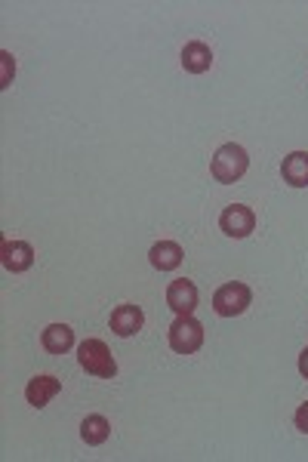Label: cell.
Returning a JSON list of instances; mask_svg holds the SVG:
<instances>
[{
  "label": "cell",
  "mask_w": 308,
  "mask_h": 462,
  "mask_svg": "<svg viewBox=\"0 0 308 462\" xmlns=\"http://www.w3.org/2000/svg\"><path fill=\"white\" fill-rule=\"evenodd\" d=\"M247 170H250V154H247V148L238 143L219 145L213 154V161H210V173H213L216 182H222V185L240 182Z\"/></svg>",
  "instance_id": "obj_1"
},
{
  "label": "cell",
  "mask_w": 308,
  "mask_h": 462,
  "mask_svg": "<svg viewBox=\"0 0 308 462\" xmlns=\"http://www.w3.org/2000/svg\"><path fill=\"white\" fill-rule=\"evenodd\" d=\"M78 364L87 370L89 376H99V379H111L117 374V361L111 355V348L105 346L102 339H84L78 346Z\"/></svg>",
  "instance_id": "obj_2"
},
{
  "label": "cell",
  "mask_w": 308,
  "mask_h": 462,
  "mask_svg": "<svg viewBox=\"0 0 308 462\" xmlns=\"http://www.w3.org/2000/svg\"><path fill=\"white\" fill-rule=\"evenodd\" d=\"M204 346V324L194 315H176L170 324V348L176 355H194Z\"/></svg>",
  "instance_id": "obj_3"
},
{
  "label": "cell",
  "mask_w": 308,
  "mask_h": 462,
  "mask_svg": "<svg viewBox=\"0 0 308 462\" xmlns=\"http://www.w3.org/2000/svg\"><path fill=\"white\" fill-rule=\"evenodd\" d=\"M250 302H253L250 287L240 284V281L222 284V287L213 293V311H216L219 318H238V315H244V311L250 309Z\"/></svg>",
  "instance_id": "obj_4"
},
{
  "label": "cell",
  "mask_w": 308,
  "mask_h": 462,
  "mask_svg": "<svg viewBox=\"0 0 308 462\" xmlns=\"http://www.w3.org/2000/svg\"><path fill=\"white\" fill-rule=\"evenodd\" d=\"M219 228L229 237H235V241H244V237H250L253 228H257V213L247 204H229L219 216Z\"/></svg>",
  "instance_id": "obj_5"
},
{
  "label": "cell",
  "mask_w": 308,
  "mask_h": 462,
  "mask_svg": "<svg viewBox=\"0 0 308 462\" xmlns=\"http://www.w3.org/2000/svg\"><path fill=\"white\" fill-rule=\"evenodd\" d=\"M108 324H111V333L120 339H130V337H136V333L142 330V324H145V315H142V309L139 305H117L115 311H111V318H108Z\"/></svg>",
  "instance_id": "obj_6"
},
{
  "label": "cell",
  "mask_w": 308,
  "mask_h": 462,
  "mask_svg": "<svg viewBox=\"0 0 308 462\" xmlns=\"http://www.w3.org/2000/svg\"><path fill=\"white\" fill-rule=\"evenodd\" d=\"M198 300H201L198 287H194V281L189 278H179L167 287V305L176 315H191V311L198 309Z\"/></svg>",
  "instance_id": "obj_7"
},
{
  "label": "cell",
  "mask_w": 308,
  "mask_h": 462,
  "mask_svg": "<svg viewBox=\"0 0 308 462\" xmlns=\"http://www.w3.org/2000/svg\"><path fill=\"white\" fill-rule=\"evenodd\" d=\"M0 263L13 274L28 272V268L34 265V247L25 241H4V247H0Z\"/></svg>",
  "instance_id": "obj_8"
},
{
  "label": "cell",
  "mask_w": 308,
  "mask_h": 462,
  "mask_svg": "<svg viewBox=\"0 0 308 462\" xmlns=\"http://www.w3.org/2000/svg\"><path fill=\"white\" fill-rule=\"evenodd\" d=\"M62 392V379H56V376H50V374H41V376H34L32 383L25 385V401L32 407H47L56 394Z\"/></svg>",
  "instance_id": "obj_9"
},
{
  "label": "cell",
  "mask_w": 308,
  "mask_h": 462,
  "mask_svg": "<svg viewBox=\"0 0 308 462\" xmlns=\"http://www.w3.org/2000/svg\"><path fill=\"white\" fill-rule=\"evenodd\" d=\"M185 259V250L179 247L176 241H157L152 250H148V263H152L157 272H176Z\"/></svg>",
  "instance_id": "obj_10"
},
{
  "label": "cell",
  "mask_w": 308,
  "mask_h": 462,
  "mask_svg": "<svg viewBox=\"0 0 308 462\" xmlns=\"http://www.w3.org/2000/svg\"><path fill=\"white\" fill-rule=\"evenodd\" d=\"M41 346L47 348L50 355H69L74 348V330L69 324H50L47 330L41 333Z\"/></svg>",
  "instance_id": "obj_11"
},
{
  "label": "cell",
  "mask_w": 308,
  "mask_h": 462,
  "mask_svg": "<svg viewBox=\"0 0 308 462\" xmlns=\"http://www.w3.org/2000/svg\"><path fill=\"white\" fill-rule=\"evenodd\" d=\"M281 176L293 189H308V152H290L281 163Z\"/></svg>",
  "instance_id": "obj_12"
},
{
  "label": "cell",
  "mask_w": 308,
  "mask_h": 462,
  "mask_svg": "<svg viewBox=\"0 0 308 462\" xmlns=\"http://www.w3.org/2000/svg\"><path fill=\"white\" fill-rule=\"evenodd\" d=\"M213 65V50L204 41H191L182 47V69L189 74H204Z\"/></svg>",
  "instance_id": "obj_13"
},
{
  "label": "cell",
  "mask_w": 308,
  "mask_h": 462,
  "mask_svg": "<svg viewBox=\"0 0 308 462\" xmlns=\"http://www.w3.org/2000/svg\"><path fill=\"white\" fill-rule=\"evenodd\" d=\"M80 438H84V444H89V447H99L111 438V422L99 413L87 416V420L80 422Z\"/></svg>",
  "instance_id": "obj_14"
},
{
  "label": "cell",
  "mask_w": 308,
  "mask_h": 462,
  "mask_svg": "<svg viewBox=\"0 0 308 462\" xmlns=\"http://www.w3.org/2000/svg\"><path fill=\"white\" fill-rule=\"evenodd\" d=\"M13 78H16V59L4 50V53H0V89L10 87Z\"/></svg>",
  "instance_id": "obj_15"
},
{
  "label": "cell",
  "mask_w": 308,
  "mask_h": 462,
  "mask_svg": "<svg viewBox=\"0 0 308 462\" xmlns=\"http://www.w3.org/2000/svg\"><path fill=\"white\" fill-rule=\"evenodd\" d=\"M293 422H296V429L303 431V435H308V401H305V404H299L296 416H293Z\"/></svg>",
  "instance_id": "obj_16"
},
{
  "label": "cell",
  "mask_w": 308,
  "mask_h": 462,
  "mask_svg": "<svg viewBox=\"0 0 308 462\" xmlns=\"http://www.w3.org/2000/svg\"><path fill=\"white\" fill-rule=\"evenodd\" d=\"M299 374H303V379H308V348H303V355H299Z\"/></svg>",
  "instance_id": "obj_17"
}]
</instances>
